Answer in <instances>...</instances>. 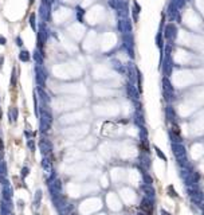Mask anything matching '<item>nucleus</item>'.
<instances>
[{
    "label": "nucleus",
    "mask_w": 204,
    "mask_h": 215,
    "mask_svg": "<svg viewBox=\"0 0 204 215\" xmlns=\"http://www.w3.org/2000/svg\"><path fill=\"white\" fill-rule=\"evenodd\" d=\"M50 127H51V114L47 110H42V116H40V121H39L40 132L46 133L50 129Z\"/></svg>",
    "instance_id": "nucleus-1"
},
{
    "label": "nucleus",
    "mask_w": 204,
    "mask_h": 215,
    "mask_svg": "<svg viewBox=\"0 0 204 215\" xmlns=\"http://www.w3.org/2000/svg\"><path fill=\"white\" fill-rule=\"evenodd\" d=\"M49 190L53 198L59 196L61 195V191H62V184L59 180H54V182H49Z\"/></svg>",
    "instance_id": "nucleus-2"
},
{
    "label": "nucleus",
    "mask_w": 204,
    "mask_h": 215,
    "mask_svg": "<svg viewBox=\"0 0 204 215\" xmlns=\"http://www.w3.org/2000/svg\"><path fill=\"white\" fill-rule=\"evenodd\" d=\"M13 210V204L11 202V199H1L0 202V212L1 215H7L9 212H12Z\"/></svg>",
    "instance_id": "nucleus-3"
},
{
    "label": "nucleus",
    "mask_w": 204,
    "mask_h": 215,
    "mask_svg": "<svg viewBox=\"0 0 204 215\" xmlns=\"http://www.w3.org/2000/svg\"><path fill=\"white\" fill-rule=\"evenodd\" d=\"M39 149L40 152L43 155H47L51 152V149H53V145H51V143H50L47 139H42V140L39 141Z\"/></svg>",
    "instance_id": "nucleus-4"
},
{
    "label": "nucleus",
    "mask_w": 204,
    "mask_h": 215,
    "mask_svg": "<svg viewBox=\"0 0 204 215\" xmlns=\"http://www.w3.org/2000/svg\"><path fill=\"white\" fill-rule=\"evenodd\" d=\"M141 212H144L145 215H152L153 214V206L148 199H144L141 202Z\"/></svg>",
    "instance_id": "nucleus-5"
},
{
    "label": "nucleus",
    "mask_w": 204,
    "mask_h": 215,
    "mask_svg": "<svg viewBox=\"0 0 204 215\" xmlns=\"http://www.w3.org/2000/svg\"><path fill=\"white\" fill-rule=\"evenodd\" d=\"M1 194H3V199H11L13 195V191L12 188H11V186L7 184V186H3V191H1Z\"/></svg>",
    "instance_id": "nucleus-6"
},
{
    "label": "nucleus",
    "mask_w": 204,
    "mask_h": 215,
    "mask_svg": "<svg viewBox=\"0 0 204 215\" xmlns=\"http://www.w3.org/2000/svg\"><path fill=\"white\" fill-rule=\"evenodd\" d=\"M18 116H19V112L16 108H9L8 117H9V121H11V123H15V121L18 120Z\"/></svg>",
    "instance_id": "nucleus-7"
},
{
    "label": "nucleus",
    "mask_w": 204,
    "mask_h": 215,
    "mask_svg": "<svg viewBox=\"0 0 204 215\" xmlns=\"http://www.w3.org/2000/svg\"><path fill=\"white\" fill-rule=\"evenodd\" d=\"M42 167L45 168V171L46 172H51V163L49 161V159H43L42 160Z\"/></svg>",
    "instance_id": "nucleus-8"
},
{
    "label": "nucleus",
    "mask_w": 204,
    "mask_h": 215,
    "mask_svg": "<svg viewBox=\"0 0 204 215\" xmlns=\"http://www.w3.org/2000/svg\"><path fill=\"white\" fill-rule=\"evenodd\" d=\"M0 175H7V164L4 160H0Z\"/></svg>",
    "instance_id": "nucleus-9"
},
{
    "label": "nucleus",
    "mask_w": 204,
    "mask_h": 215,
    "mask_svg": "<svg viewBox=\"0 0 204 215\" xmlns=\"http://www.w3.org/2000/svg\"><path fill=\"white\" fill-rule=\"evenodd\" d=\"M40 199H42V191L40 190H38L35 192V199H34V203H35V206H38L40 202Z\"/></svg>",
    "instance_id": "nucleus-10"
},
{
    "label": "nucleus",
    "mask_w": 204,
    "mask_h": 215,
    "mask_svg": "<svg viewBox=\"0 0 204 215\" xmlns=\"http://www.w3.org/2000/svg\"><path fill=\"white\" fill-rule=\"evenodd\" d=\"M27 145H28V148H30V151H31V152H35V143H34V140H32V139H30V140L27 141Z\"/></svg>",
    "instance_id": "nucleus-11"
},
{
    "label": "nucleus",
    "mask_w": 204,
    "mask_h": 215,
    "mask_svg": "<svg viewBox=\"0 0 204 215\" xmlns=\"http://www.w3.org/2000/svg\"><path fill=\"white\" fill-rule=\"evenodd\" d=\"M28 173H30V169H28V167H23V168H22V172H20V175H22V179H26Z\"/></svg>",
    "instance_id": "nucleus-12"
},
{
    "label": "nucleus",
    "mask_w": 204,
    "mask_h": 215,
    "mask_svg": "<svg viewBox=\"0 0 204 215\" xmlns=\"http://www.w3.org/2000/svg\"><path fill=\"white\" fill-rule=\"evenodd\" d=\"M0 184H3V186L8 184V179H7L5 175H0Z\"/></svg>",
    "instance_id": "nucleus-13"
},
{
    "label": "nucleus",
    "mask_w": 204,
    "mask_h": 215,
    "mask_svg": "<svg viewBox=\"0 0 204 215\" xmlns=\"http://www.w3.org/2000/svg\"><path fill=\"white\" fill-rule=\"evenodd\" d=\"M172 132H175V135L180 136V128H179L176 124H173V125H172Z\"/></svg>",
    "instance_id": "nucleus-14"
},
{
    "label": "nucleus",
    "mask_w": 204,
    "mask_h": 215,
    "mask_svg": "<svg viewBox=\"0 0 204 215\" xmlns=\"http://www.w3.org/2000/svg\"><path fill=\"white\" fill-rule=\"evenodd\" d=\"M24 135L27 136V139H28V140H30V139H32V132L30 131V128H28V131L24 132Z\"/></svg>",
    "instance_id": "nucleus-15"
},
{
    "label": "nucleus",
    "mask_w": 204,
    "mask_h": 215,
    "mask_svg": "<svg viewBox=\"0 0 204 215\" xmlns=\"http://www.w3.org/2000/svg\"><path fill=\"white\" fill-rule=\"evenodd\" d=\"M15 82H16V74H15V71H13V74H12V85H15Z\"/></svg>",
    "instance_id": "nucleus-16"
},
{
    "label": "nucleus",
    "mask_w": 204,
    "mask_h": 215,
    "mask_svg": "<svg viewBox=\"0 0 204 215\" xmlns=\"http://www.w3.org/2000/svg\"><path fill=\"white\" fill-rule=\"evenodd\" d=\"M27 58H28V57H27V53H22V59H24V61H26Z\"/></svg>",
    "instance_id": "nucleus-17"
},
{
    "label": "nucleus",
    "mask_w": 204,
    "mask_h": 215,
    "mask_svg": "<svg viewBox=\"0 0 204 215\" xmlns=\"http://www.w3.org/2000/svg\"><path fill=\"white\" fill-rule=\"evenodd\" d=\"M1 151H3V141L0 140V152H1Z\"/></svg>",
    "instance_id": "nucleus-18"
},
{
    "label": "nucleus",
    "mask_w": 204,
    "mask_h": 215,
    "mask_svg": "<svg viewBox=\"0 0 204 215\" xmlns=\"http://www.w3.org/2000/svg\"><path fill=\"white\" fill-rule=\"evenodd\" d=\"M70 215H77V214H75V212H71V214H70Z\"/></svg>",
    "instance_id": "nucleus-19"
},
{
    "label": "nucleus",
    "mask_w": 204,
    "mask_h": 215,
    "mask_svg": "<svg viewBox=\"0 0 204 215\" xmlns=\"http://www.w3.org/2000/svg\"><path fill=\"white\" fill-rule=\"evenodd\" d=\"M7 215H13V212H9V214H7Z\"/></svg>",
    "instance_id": "nucleus-20"
},
{
    "label": "nucleus",
    "mask_w": 204,
    "mask_h": 215,
    "mask_svg": "<svg viewBox=\"0 0 204 215\" xmlns=\"http://www.w3.org/2000/svg\"><path fill=\"white\" fill-rule=\"evenodd\" d=\"M140 215H145V214H144V212H141V214H140Z\"/></svg>",
    "instance_id": "nucleus-21"
},
{
    "label": "nucleus",
    "mask_w": 204,
    "mask_h": 215,
    "mask_svg": "<svg viewBox=\"0 0 204 215\" xmlns=\"http://www.w3.org/2000/svg\"><path fill=\"white\" fill-rule=\"evenodd\" d=\"M0 117H1V112H0Z\"/></svg>",
    "instance_id": "nucleus-22"
},
{
    "label": "nucleus",
    "mask_w": 204,
    "mask_h": 215,
    "mask_svg": "<svg viewBox=\"0 0 204 215\" xmlns=\"http://www.w3.org/2000/svg\"><path fill=\"white\" fill-rule=\"evenodd\" d=\"M36 215H39V214H36Z\"/></svg>",
    "instance_id": "nucleus-23"
}]
</instances>
